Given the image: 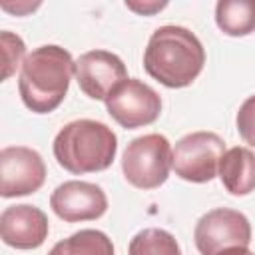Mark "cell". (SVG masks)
<instances>
[{
  "label": "cell",
  "mask_w": 255,
  "mask_h": 255,
  "mask_svg": "<svg viewBox=\"0 0 255 255\" xmlns=\"http://www.w3.org/2000/svg\"><path fill=\"white\" fill-rule=\"evenodd\" d=\"M0 195L20 197L38 191L46 181L42 155L26 145H8L0 151Z\"/></svg>",
  "instance_id": "obj_8"
},
{
  "label": "cell",
  "mask_w": 255,
  "mask_h": 255,
  "mask_svg": "<svg viewBox=\"0 0 255 255\" xmlns=\"http://www.w3.org/2000/svg\"><path fill=\"white\" fill-rule=\"evenodd\" d=\"M235 124H237V131L241 139L249 143L251 147H255V96H249L239 106Z\"/></svg>",
  "instance_id": "obj_17"
},
{
  "label": "cell",
  "mask_w": 255,
  "mask_h": 255,
  "mask_svg": "<svg viewBox=\"0 0 255 255\" xmlns=\"http://www.w3.org/2000/svg\"><path fill=\"white\" fill-rule=\"evenodd\" d=\"M48 255H116L112 239L100 229H80L58 241Z\"/></svg>",
  "instance_id": "obj_14"
},
{
  "label": "cell",
  "mask_w": 255,
  "mask_h": 255,
  "mask_svg": "<svg viewBox=\"0 0 255 255\" xmlns=\"http://www.w3.org/2000/svg\"><path fill=\"white\" fill-rule=\"evenodd\" d=\"M217 175L231 195H249L255 191V153L241 145L227 149L219 161Z\"/></svg>",
  "instance_id": "obj_12"
},
{
  "label": "cell",
  "mask_w": 255,
  "mask_h": 255,
  "mask_svg": "<svg viewBox=\"0 0 255 255\" xmlns=\"http://www.w3.org/2000/svg\"><path fill=\"white\" fill-rule=\"evenodd\" d=\"M38 6H40V4H16V6L2 4V8H4V10L14 12V14H22V10H34V8H38Z\"/></svg>",
  "instance_id": "obj_19"
},
{
  "label": "cell",
  "mask_w": 255,
  "mask_h": 255,
  "mask_svg": "<svg viewBox=\"0 0 255 255\" xmlns=\"http://www.w3.org/2000/svg\"><path fill=\"white\" fill-rule=\"evenodd\" d=\"M167 6V2H143V4H135V2H126V8L137 12V14H143V16H151L159 10H163Z\"/></svg>",
  "instance_id": "obj_18"
},
{
  "label": "cell",
  "mask_w": 255,
  "mask_h": 255,
  "mask_svg": "<svg viewBox=\"0 0 255 255\" xmlns=\"http://www.w3.org/2000/svg\"><path fill=\"white\" fill-rule=\"evenodd\" d=\"M171 145L161 133H145L128 143L122 155V171L128 183L137 189L163 185L171 169Z\"/></svg>",
  "instance_id": "obj_4"
},
{
  "label": "cell",
  "mask_w": 255,
  "mask_h": 255,
  "mask_svg": "<svg viewBox=\"0 0 255 255\" xmlns=\"http://www.w3.org/2000/svg\"><path fill=\"white\" fill-rule=\"evenodd\" d=\"M128 80L124 60L108 50H90L76 60V82L92 100H104Z\"/></svg>",
  "instance_id": "obj_9"
},
{
  "label": "cell",
  "mask_w": 255,
  "mask_h": 255,
  "mask_svg": "<svg viewBox=\"0 0 255 255\" xmlns=\"http://www.w3.org/2000/svg\"><path fill=\"white\" fill-rule=\"evenodd\" d=\"M74 76L76 62L68 50L56 44L38 46L20 68V98L30 112L50 114L64 102Z\"/></svg>",
  "instance_id": "obj_2"
},
{
  "label": "cell",
  "mask_w": 255,
  "mask_h": 255,
  "mask_svg": "<svg viewBox=\"0 0 255 255\" xmlns=\"http://www.w3.org/2000/svg\"><path fill=\"white\" fill-rule=\"evenodd\" d=\"M50 207L60 219L68 223L94 221L108 211V197L96 183L70 179L52 191Z\"/></svg>",
  "instance_id": "obj_10"
},
{
  "label": "cell",
  "mask_w": 255,
  "mask_h": 255,
  "mask_svg": "<svg viewBox=\"0 0 255 255\" xmlns=\"http://www.w3.org/2000/svg\"><path fill=\"white\" fill-rule=\"evenodd\" d=\"M215 24L227 36H249L255 32V0H219Z\"/></svg>",
  "instance_id": "obj_13"
},
{
  "label": "cell",
  "mask_w": 255,
  "mask_h": 255,
  "mask_svg": "<svg viewBox=\"0 0 255 255\" xmlns=\"http://www.w3.org/2000/svg\"><path fill=\"white\" fill-rule=\"evenodd\" d=\"M50 231L46 213L28 203L10 205L0 213V237L8 247L14 249H38Z\"/></svg>",
  "instance_id": "obj_11"
},
{
  "label": "cell",
  "mask_w": 255,
  "mask_h": 255,
  "mask_svg": "<svg viewBox=\"0 0 255 255\" xmlns=\"http://www.w3.org/2000/svg\"><path fill=\"white\" fill-rule=\"evenodd\" d=\"M106 110L126 129H135L153 124L161 114L159 94L137 78L124 80L108 98Z\"/></svg>",
  "instance_id": "obj_7"
},
{
  "label": "cell",
  "mask_w": 255,
  "mask_h": 255,
  "mask_svg": "<svg viewBox=\"0 0 255 255\" xmlns=\"http://www.w3.org/2000/svg\"><path fill=\"white\" fill-rule=\"evenodd\" d=\"M203 66V44L183 26H159L153 30L143 50V68L147 76L171 90L193 84Z\"/></svg>",
  "instance_id": "obj_1"
},
{
  "label": "cell",
  "mask_w": 255,
  "mask_h": 255,
  "mask_svg": "<svg viewBox=\"0 0 255 255\" xmlns=\"http://www.w3.org/2000/svg\"><path fill=\"white\" fill-rule=\"evenodd\" d=\"M128 255H181V249L169 231L147 227L131 237Z\"/></svg>",
  "instance_id": "obj_15"
},
{
  "label": "cell",
  "mask_w": 255,
  "mask_h": 255,
  "mask_svg": "<svg viewBox=\"0 0 255 255\" xmlns=\"http://www.w3.org/2000/svg\"><path fill=\"white\" fill-rule=\"evenodd\" d=\"M225 141L213 131H191L183 135L171 153V167L177 177L191 183H207L219 171Z\"/></svg>",
  "instance_id": "obj_5"
},
{
  "label": "cell",
  "mask_w": 255,
  "mask_h": 255,
  "mask_svg": "<svg viewBox=\"0 0 255 255\" xmlns=\"http://www.w3.org/2000/svg\"><path fill=\"white\" fill-rule=\"evenodd\" d=\"M54 157L74 175L108 169L118 153V137L110 126L96 120H74L54 137Z\"/></svg>",
  "instance_id": "obj_3"
},
{
  "label": "cell",
  "mask_w": 255,
  "mask_h": 255,
  "mask_svg": "<svg viewBox=\"0 0 255 255\" xmlns=\"http://www.w3.org/2000/svg\"><path fill=\"white\" fill-rule=\"evenodd\" d=\"M0 40H2V62H4V72H2V82L8 80L16 68L24 64L26 60V46H24V40L18 36V34H12L10 30H4L0 34Z\"/></svg>",
  "instance_id": "obj_16"
},
{
  "label": "cell",
  "mask_w": 255,
  "mask_h": 255,
  "mask_svg": "<svg viewBox=\"0 0 255 255\" xmlns=\"http://www.w3.org/2000/svg\"><path fill=\"white\" fill-rule=\"evenodd\" d=\"M219 255H255L249 247H229L225 251H221Z\"/></svg>",
  "instance_id": "obj_20"
},
{
  "label": "cell",
  "mask_w": 255,
  "mask_h": 255,
  "mask_svg": "<svg viewBox=\"0 0 255 255\" xmlns=\"http://www.w3.org/2000/svg\"><path fill=\"white\" fill-rule=\"evenodd\" d=\"M193 239L201 255H219L229 247H249L251 223L237 209L215 207L199 217Z\"/></svg>",
  "instance_id": "obj_6"
}]
</instances>
